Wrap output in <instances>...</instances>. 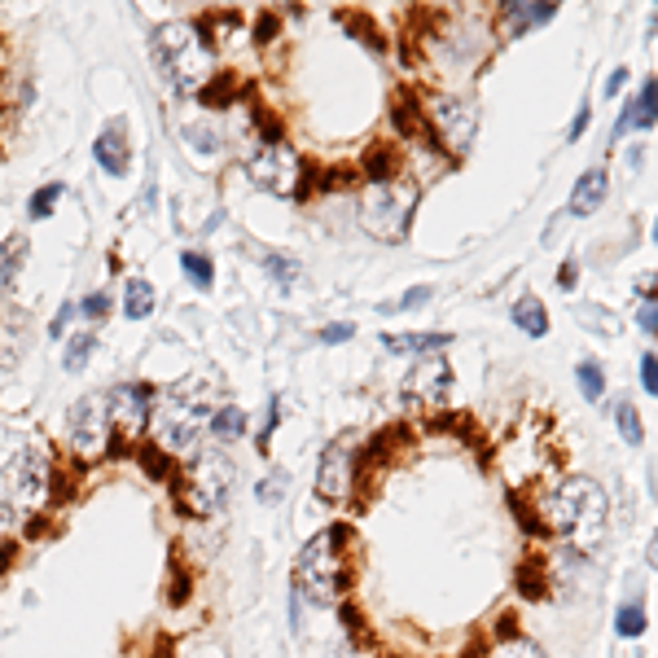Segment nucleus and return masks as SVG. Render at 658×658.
Returning a JSON list of instances; mask_svg holds the SVG:
<instances>
[{"instance_id":"nucleus-24","label":"nucleus","mask_w":658,"mask_h":658,"mask_svg":"<svg viewBox=\"0 0 658 658\" xmlns=\"http://www.w3.org/2000/svg\"><path fill=\"white\" fill-rule=\"evenodd\" d=\"M93 347H97V334H75L71 338V347H66V374H79L84 364H88V355H93Z\"/></svg>"},{"instance_id":"nucleus-47","label":"nucleus","mask_w":658,"mask_h":658,"mask_svg":"<svg viewBox=\"0 0 658 658\" xmlns=\"http://www.w3.org/2000/svg\"><path fill=\"white\" fill-rule=\"evenodd\" d=\"M9 527H14V509L0 505V544H5V535H9Z\"/></svg>"},{"instance_id":"nucleus-10","label":"nucleus","mask_w":658,"mask_h":658,"mask_svg":"<svg viewBox=\"0 0 658 658\" xmlns=\"http://www.w3.org/2000/svg\"><path fill=\"white\" fill-rule=\"evenodd\" d=\"M431 127H434V136L444 141V150L465 154L470 141H474V132H479V110L470 102H461V97H439V102H434V115H431Z\"/></svg>"},{"instance_id":"nucleus-33","label":"nucleus","mask_w":658,"mask_h":658,"mask_svg":"<svg viewBox=\"0 0 658 658\" xmlns=\"http://www.w3.org/2000/svg\"><path fill=\"white\" fill-rule=\"evenodd\" d=\"M23 251H26L23 237H14V242L5 246V254H0V285H9V281H14V268L23 264Z\"/></svg>"},{"instance_id":"nucleus-37","label":"nucleus","mask_w":658,"mask_h":658,"mask_svg":"<svg viewBox=\"0 0 658 658\" xmlns=\"http://www.w3.org/2000/svg\"><path fill=\"white\" fill-rule=\"evenodd\" d=\"M518 588L523 593H532V597H544V583H540V566H523V575H518Z\"/></svg>"},{"instance_id":"nucleus-46","label":"nucleus","mask_w":658,"mask_h":658,"mask_svg":"<svg viewBox=\"0 0 658 658\" xmlns=\"http://www.w3.org/2000/svg\"><path fill=\"white\" fill-rule=\"evenodd\" d=\"M623 84H628V71H614V75L606 79V93L614 97V93H623Z\"/></svg>"},{"instance_id":"nucleus-42","label":"nucleus","mask_w":658,"mask_h":658,"mask_svg":"<svg viewBox=\"0 0 658 658\" xmlns=\"http://www.w3.org/2000/svg\"><path fill=\"white\" fill-rule=\"evenodd\" d=\"M588 119H593V105L583 102L580 110H575V124H571V141H580V136H583V127H588Z\"/></svg>"},{"instance_id":"nucleus-3","label":"nucleus","mask_w":658,"mask_h":658,"mask_svg":"<svg viewBox=\"0 0 658 658\" xmlns=\"http://www.w3.org/2000/svg\"><path fill=\"white\" fill-rule=\"evenodd\" d=\"M211 422V395H206L203 382H180V386H167L158 395V408H154V444L167 456L189 453L198 444V434L206 431Z\"/></svg>"},{"instance_id":"nucleus-50","label":"nucleus","mask_w":658,"mask_h":658,"mask_svg":"<svg viewBox=\"0 0 658 658\" xmlns=\"http://www.w3.org/2000/svg\"><path fill=\"white\" fill-rule=\"evenodd\" d=\"M650 566H654V571H658V535H654V540H650Z\"/></svg>"},{"instance_id":"nucleus-27","label":"nucleus","mask_w":658,"mask_h":658,"mask_svg":"<svg viewBox=\"0 0 658 658\" xmlns=\"http://www.w3.org/2000/svg\"><path fill=\"white\" fill-rule=\"evenodd\" d=\"M614 628H619V636H628V641H636V636L645 633V610H641V602H628V606L619 610Z\"/></svg>"},{"instance_id":"nucleus-2","label":"nucleus","mask_w":658,"mask_h":658,"mask_svg":"<svg viewBox=\"0 0 658 658\" xmlns=\"http://www.w3.org/2000/svg\"><path fill=\"white\" fill-rule=\"evenodd\" d=\"M347 527H325L316 532V540H307L304 553H299V566H294V597L299 602H316V606H334L347 583H352V571H347Z\"/></svg>"},{"instance_id":"nucleus-41","label":"nucleus","mask_w":658,"mask_h":658,"mask_svg":"<svg viewBox=\"0 0 658 658\" xmlns=\"http://www.w3.org/2000/svg\"><path fill=\"white\" fill-rule=\"evenodd\" d=\"M71 316H75V307H71V304H66L62 312H57V316H53V325H49L53 338H62V334H66V325H71Z\"/></svg>"},{"instance_id":"nucleus-7","label":"nucleus","mask_w":658,"mask_h":658,"mask_svg":"<svg viewBox=\"0 0 658 658\" xmlns=\"http://www.w3.org/2000/svg\"><path fill=\"white\" fill-rule=\"evenodd\" d=\"M66 434H71V448H75L79 461H97L102 453H110V404H105V391L97 395H84L71 417H66Z\"/></svg>"},{"instance_id":"nucleus-38","label":"nucleus","mask_w":658,"mask_h":658,"mask_svg":"<svg viewBox=\"0 0 658 658\" xmlns=\"http://www.w3.org/2000/svg\"><path fill=\"white\" fill-rule=\"evenodd\" d=\"M641 382L650 395H658V355H641Z\"/></svg>"},{"instance_id":"nucleus-34","label":"nucleus","mask_w":658,"mask_h":658,"mask_svg":"<svg viewBox=\"0 0 658 658\" xmlns=\"http://www.w3.org/2000/svg\"><path fill=\"white\" fill-rule=\"evenodd\" d=\"M492 658H544V650H540L535 641H527V636H513V641H505Z\"/></svg>"},{"instance_id":"nucleus-48","label":"nucleus","mask_w":658,"mask_h":658,"mask_svg":"<svg viewBox=\"0 0 658 658\" xmlns=\"http://www.w3.org/2000/svg\"><path fill=\"white\" fill-rule=\"evenodd\" d=\"M154 658H172V636H158V641H154Z\"/></svg>"},{"instance_id":"nucleus-35","label":"nucleus","mask_w":658,"mask_h":658,"mask_svg":"<svg viewBox=\"0 0 658 658\" xmlns=\"http://www.w3.org/2000/svg\"><path fill=\"white\" fill-rule=\"evenodd\" d=\"M431 304V290L426 285H417V290H408L404 299H395V304H378V312H413V307Z\"/></svg>"},{"instance_id":"nucleus-28","label":"nucleus","mask_w":658,"mask_h":658,"mask_svg":"<svg viewBox=\"0 0 658 658\" xmlns=\"http://www.w3.org/2000/svg\"><path fill=\"white\" fill-rule=\"evenodd\" d=\"M233 93H237L233 75H215V79H211V84L203 88V93H198V97H203L206 105H215V110H224V105L233 102Z\"/></svg>"},{"instance_id":"nucleus-8","label":"nucleus","mask_w":658,"mask_h":658,"mask_svg":"<svg viewBox=\"0 0 658 658\" xmlns=\"http://www.w3.org/2000/svg\"><path fill=\"white\" fill-rule=\"evenodd\" d=\"M246 176L264 194H294L299 184V154L285 141H254L246 150Z\"/></svg>"},{"instance_id":"nucleus-49","label":"nucleus","mask_w":658,"mask_h":658,"mask_svg":"<svg viewBox=\"0 0 658 658\" xmlns=\"http://www.w3.org/2000/svg\"><path fill=\"white\" fill-rule=\"evenodd\" d=\"M575 277H580V273H575V264H566V268L557 273V281H562V285H575Z\"/></svg>"},{"instance_id":"nucleus-44","label":"nucleus","mask_w":658,"mask_h":658,"mask_svg":"<svg viewBox=\"0 0 658 658\" xmlns=\"http://www.w3.org/2000/svg\"><path fill=\"white\" fill-rule=\"evenodd\" d=\"M167 597H172V606H180V602L189 597V575H176V580H172V593H167Z\"/></svg>"},{"instance_id":"nucleus-29","label":"nucleus","mask_w":658,"mask_h":658,"mask_svg":"<svg viewBox=\"0 0 658 658\" xmlns=\"http://www.w3.org/2000/svg\"><path fill=\"white\" fill-rule=\"evenodd\" d=\"M343 23H347V31H355V35H360V40H364V45H369V49H374V53H382V49H386V40H382V31H378V26H374V23H369L364 14H347Z\"/></svg>"},{"instance_id":"nucleus-31","label":"nucleus","mask_w":658,"mask_h":658,"mask_svg":"<svg viewBox=\"0 0 658 658\" xmlns=\"http://www.w3.org/2000/svg\"><path fill=\"white\" fill-rule=\"evenodd\" d=\"M136 456H141V465H145V474H150V479H167V465H172V461H167V453H163L158 444H145Z\"/></svg>"},{"instance_id":"nucleus-26","label":"nucleus","mask_w":658,"mask_h":658,"mask_svg":"<svg viewBox=\"0 0 658 658\" xmlns=\"http://www.w3.org/2000/svg\"><path fill=\"white\" fill-rule=\"evenodd\" d=\"M264 268H268V277L277 281L281 290H290L294 277H299V264L294 259H285V254H264Z\"/></svg>"},{"instance_id":"nucleus-17","label":"nucleus","mask_w":658,"mask_h":658,"mask_svg":"<svg viewBox=\"0 0 658 658\" xmlns=\"http://www.w3.org/2000/svg\"><path fill=\"white\" fill-rule=\"evenodd\" d=\"M453 343V334H382V347L391 355L404 352H444Z\"/></svg>"},{"instance_id":"nucleus-19","label":"nucleus","mask_w":658,"mask_h":658,"mask_svg":"<svg viewBox=\"0 0 658 658\" xmlns=\"http://www.w3.org/2000/svg\"><path fill=\"white\" fill-rule=\"evenodd\" d=\"M206 426H211V439H215V444H233V439L246 434V413L228 404V408H220V413H211Z\"/></svg>"},{"instance_id":"nucleus-1","label":"nucleus","mask_w":658,"mask_h":658,"mask_svg":"<svg viewBox=\"0 0 658 658\" xmlns=\"http://www.w3.org/2000/svg\"><path fill=\"white\" fill-rule=\"evenodd\" d=\"M540 513H544V527L553 535H562L566 544H575L583 553H593L606 535L610 501L593 479H562L540 501Z\"/></svg>"},{"instance_id":"nucleus-13","label":"nucleus","mask_w":658,"mask_h":658,"mask_svg":"<svg viewBox=\"0 0 658 658\" xmlns=\"http://www.w3.org/2000/svg\"><path fill=\"white\" fill-rule=\"evenodd\" d=\"M105 404H110V426H115V434L136 439V434L145 431V422H150V386H115V391L105 395Z\"/></svg>"},{"instance_id":"nucleus-5","label":"nucleus","mask_w":658,"mask_h":658,"mask_svg":"<svg viewBox=\"0 0 658 658\" xmlns=\"http://www.w3.org/2000/svg\"><path fill=\"white\" fill-rule=\"evenodd\" d=\"M422 189L413 180H382L364 189V203H360V224L364 233H374L378 242H404L408 224H413V211H417Z\"/></svg>"},{"instance_id":"nucleus-20","label":"nucleus","mask_w":658,"mask_h":658,"mask_svg":"<svg viewBox=\"0 0 658 658\" xmlns=\"http://www.w3.org/2000/svg\"><path fill=\"white\" fill-rule=\"evenodd\" d=\"M628 119L636 127H654L658 124V79H645V88L628 102Z\"/></svg>"},{"instance_id":"nucleus-51","label":"nucleus","mask_w":658,"mask_h":658,"mask_svg":"<svg viewBox=\"0 0 658 658\" xmlns=\"http://www.w3.org/2000/svg\"><path fill=\"white\" fill-rule=\"evenodd\" d=\"M654 246H658V224H654Z\"/></svg>"},{"instance_id":"nucleus-22","label":"nucleus","mask_w":658,"mask_h":658,"mask_svg":"<svg viewBox=\"0 0 658 658\" xmlns=\"http://www.w3.org/2000/svg\"><path fill=\"white\" fill-rule=\"evenodd\" d=\"M391 167H395L391 145H374V150L364 154V176H369V184H382V180L391 176Z\"/></svg>"},{"instance_id":"nucleus-45","label":"nucleus","mask_w":658,"mask_h":658,"mask_svg":"<svg viewBox=\"0 0 658 658\" xmlns=\"http://www.w3.org/2000/svg\"><path fill=\"white\" fill-rule=\"evenodd\" d=\"M273 31H277V18H273V14H264V18H259V26H254V35H259V40H273Z\"/></svg>"},{"instance_id":"nucleus-23","label":"nucleus","mask_w":658,"mask_h":658,"mask_svg":"<svg viewBox=\"0 0 658 658\" xmlns=\"http://www.w3.org/2000/svg\"><path fill=\"white\" fill-rule=\"evenodd\" d=\"M180 268H184V277L194 281V285H203V290H211V281H215V268H211V259L198 251L180 254Z\"/></svg>"},{"instance_id":"nucleus-30","label":"nucleus","mask_w":658,"mask_h":658,"mask_svg":"<svg viewBox=\"0 0 658 658\" xmlns=\"http://www.w3.org/2000/svg\"><path fill=\"white\" fill-rule=\"evenodd\" d=\"M619 434H623V444H633V448H641V439H645L641 413H636L633 404H619Z\"/></svg>"},{"instance_id":"nucleus-14","label":"nucleus","mask_w":658,"mask_h":658,"mask_svg":"<svg viewBox=\"0 0 658 658\" xmlns=\"http://www.w3.org/2000/svg\"><path fill=\"white\" fill-rule=\"evenodd\" d=\"M97 163H102L110 176H124L127 163H132V154H127V124L124 119H110L105 132L97 136Z\"/></svg>"},{"instance_id":"nucleus-21","label":"nucleus","mask_w":658,"mask_h":658,"mask_svg":"<svg viewBox=\"0 0 658 658\" xmlns=\"http://www.w3.org/2000/svg\"><path fill=\"white\" fill-rule=\"evenodd\" d=\"M124 312H127V321H141V316H150V312H154V285H150V281H127Z\"/></svg>"},{"instance_id":"nucleus-12","label":"nucleus","mask_w":658,"mask_h":658,"mask_svg":"<svg viewBox=\"0 0 658 658\" xmlns=\"http://www.w3.org/2000/svg\"><path fill=\"white\" fill-rule=\"evenodd\" d=\"M448 386H453V369H448V360H439V355H426V360H417L413 369H408L404 378V404H434V400H444L448 395Z\"/></svg>"},{"instance_id":"nucleus-9","label":"nucleus","mask_w":658,"mask_h":658,"mask_svg":"<svg viewBox=\"0 0 658 658\" xmlns=\"http://www.w3.org/2000/svg\"><path fill=\"white\" fill-rule=\"evenodd\" d=\"M352 474H355V434H338L329 439L321 465H316V496L329 505H343L352 496Z\"/></svg>"},{"instance_id":"nucleus-40","label":"nucleus","mask_w":658,"mask_h":658,"mask_svg":"<svg viewBox=\"0 0 658 658\" xmlns=\"http://www.w3.org/2000/svg\"><path fill=\"white\" fill-rule=\"evenodd\" d=\"M636 325L645 329V334H658V304H654V299H645L641 316H636Z\"/></svg>"},{"instance_id":"nucleus-11","label":"nucleus","mask_w":658,"mask_h":658,"mask_svg":"<svg viewBox=\"0 0 658 658\" xmlns=\"http://www.w3.org/2000/svg\"><path fill=\"white\" fill-rule=\"evenodd\" d=\"M49 479H53V465L45 448H23L14 470H9V487L23 505H45L49 501Z\"/></svg>"},{"instance_id":"nucleus-36","label":"nucleus","mask_w":658,"mask_h":658,"mask_svg":"<svg viewBox=\"0 0 658 658\" xmlns=\"http://www.w3.org/2000/svg\"><path fill=\"white\" fill-rule=\"evenodd\" d=\"M277 496H285V474H268L259 483V501L264 505H277Z\"/></svg>"},{"instance_id":"nucleus-39","label":"nucleus","mask_w":658,"mask_h":658,"mask_svg":"<svg viewBox=\"0 0 658 658\" xmlns=\"http://www.w3.org/2000/svg\"><path fill=\"white\" fill-rule=\"evenodd\" d=\"M79 312H84V316H93V321H102L105 312H110V299H105V294H88Z\"/></svg>"},{"instance_id":"nucleus-4","label":"nucleus","mask_w":658,"mask_h":658,"mask_svg":"<svg viewBox=\"0 0 658 658\" xmlns=\"http://www.w3.org/2000/svg\"><path fill=\"white\" fill-rule=\"evenodd\" d=\"M154 62L180 97L203 93L211 79V45H203L194 23H163L154 31Z\"/></svg>"},{"instance_id":"nucleus-16","label":"nucleus","mask_w":658,"mask_h":658,"mask_svg":"<svg viewBox=\"0 0 658 658\" xmlns=\"http://www.w3.org/2000/svg\"><path fill=\"white\" fill-rule=\"evenodd\" d=\"M606 189L610 180L602 167H588L575 184V194H571V215H597V206L606 203Z\"/></svg>"},{"instance_id":"nucleus-15","label":"nucleus","mask_w":658,"mask_h":658,"mask_svg":"<svg viewBox=\"0 0 658 658\" xmlns=\"http://www.w3.org/2000/svg\"><path fill=\"white\" fill-rule=\"evenodd\" d=\"M501 14H505V31H509V35H523V31H535V26L553 23L557 5H553V0H532V5L509 0V5H501Z\"/></svg>"},{"instance_id":"nucleus-43","label":"nucleus","mask_w":658,"mask_h":658,"mask_svg":"<svg viewBox=\"0 0 658 658\" xmlns=\"http://www.w3.org/2000/svg\"><path fill=\"white\" fill-rule=\"evenodd\" d=\"M352 338V325H329L321 329V343H347Z\"/></svg>"},{"instance_id":"nucleus-32","label":"nucleus","mask_w":658,"mask_h":658,"mask_svg":"<svg viewBox=\"0 0 658 658\" xmlns=\"http://www.w3.org/2000/svg\"><path fill=\"white\" fill-rule=\"evenodd\" d=\"M57 198H62V184H45V189L31 198V220H49L53 206H57Z\"/></svg>"},{"instance_id":"nucleus-25","label":"nucleus","mask_w":658,"mask_h":658,"mask_svg":"<svg viewBox=\"0 0 658 658\" xmlns=\"http://www.w3.org/2000/svg\"><path fill=\"white\" fill-rule=\"evenodd\" d=\"M575 378H580V391H583V400H593V404H597V400L606 395V378H602V369H597L593 360H583L580 369H575Z\"/></svg>"},{"instance_id":"nucleus-6","label":"nucleus","mask_w":658,"mask_h":658,"mask_svg":"<svg viewBox=\"0 0 658 658\" xmlns=\"http://www.w3.org/2000/svg\"><path fill=\"white\" fill-rule=\"evenodd\" d=\"M233 479H237V470H233V456L224 448H203L198 461L189 465V483H184V501L194 513H220L228 501V492H233Z\"/></svg>"},{"instance_id":"nucleus-18","label":"nucleus","mask_w":658,"mask_h":658,"mask_svg":"<svg viewBox=\"0 0 658 658\" xmlns=\"http://www.w3.org/2000/svg\"><path fill=\"white\" fill-rule=\"evenodd\" d=\"M513 325L527 329L532 338H544V334H549V312H544V304H540L535 294H523V299L513 304Z\"/></svg>"}]
</instances>
